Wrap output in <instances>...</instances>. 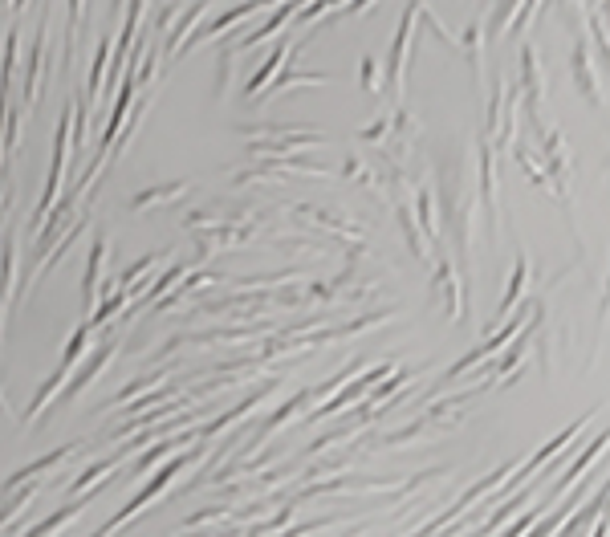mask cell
I'll list each match as a JSON object with an SVG mask.
<instances>
[{
	"label": "cell",
	"mask_w": 610,
	"mask_h": 537,
	"mask_svg": "<svg viewBox=\"0 0 610 537\" xmlns=\"http://www.w3.org/2000/svg\"><path fill=\"white\" fill-rule=\"evenodd\" d=\"M521 102L529 114V127H541V106H545V74H541V57L533 45H521Z\"/></svg>",
	"instance_id": "3"
},
{
	"label": "cell",
	"mask_w": 610,
	"mask_h": 537,
	"mask_svg": "<svg viewBox=\"0 0 610 537\" xmlns=\"http://www.w3.org/2000/svg\"><path fill=\"white\" fill-rule=\"evenodd\" d=\"M375 74H379L375 57H362V86H366V90H375V86H379V78H375Z\"/></svg>",
	"instance_id": "18"
},
{
	"label": "cell",
	"mask_w": 610,
	"mask_h": 537,
	"mask_svg": "<svg viewBox=\"0 0 610 537\" xmlns=\"http://www.w3.org/2000/svg\"><path fill=\"white\" fill-rule=\"evenodd\" d=\"M110 358H114V346H106V350H102V354H98V358H94V363H90V367H98V371H102V367H106V363H110ZM90 375H94V371H90ZM90 375H82V379H78V387H74V391H82V387H86V383H90Z\"/></svg>",
	"instance_id": "19"
},
{
	"label": "cell",
	"mask_w": 610,
	"mask_h": 537,
	"mask_svg": "<svg viewBox=\"0 0 610 537\" xmlns=\"http://www.w3.org/2000/svg\"><path fill=\"white\" fill-rule=\"evenodd\" d=\"M517 9H521V0H497V5H493V17H488V29H484V45H493V41H501V37L509 33Z\"/></svg>",
	"instance_id": "10"
},
{
	"label": "cell",
	"mask_w": 610,
	"mask_h": 537,
	"mask_svg": "<svg viewBox=\"0 0 610 537\" xmlns=\"http://www.w3.org/2000/svg\"><path fill=\"white\" fill-rule=\"evenodd\" d=\"M480 200H484V212H488V236L497 241V232H501V188H497L493 139H480Z\"/></svg>",
	"instance_id": "4"
},
{
	"label": "cell",
	"mask_w": 610,
	"mask_h": 537,
	"mask_svg": "<svg viewBox=\"0 0 610 537\" xmlns=\"http://www.w3.org/2000/svg\"><path fill=\"white\" fill-rule=\"evenodd\" d=\"M606 326H610V277H606V289H602V310H598V334H594V354H590V363H594V358H598V350H602Z\"/></svg>",
	"instance_id": "15"
},
{
	"label": "cell",
	"mask_w": 610,
	"mask_h": 537,
	"mask_svg": "<svg viewBox=\"0 0 610 537\" xmlns=\"http://www.w3.org/2000/svg\"><path fill=\"white\" fill-rule=\"evenodd\" d=\"M432 293H448V314H452V318H464V314H468V310H464V285H460V277H456V269H452L448 261L436 265Z\"/></svg>",
	"instance_id": "8"
},
{
	"label": "cell",
	"mask_w": 610,
	"mask_h": 537,
	"mask_svg": "<svg viewBox=\"0 0 610 537\" xmlns=\"http://www.w3.org/2000/svg\"><path fill=\"white\" fill-rule=\"evenodd\" d=\"M285 53H289V45H285V41H281V45H277V49H273V57H269V62H265V66H261V70H257V74H253V82H249V94H261V86H265V82H269V78H273V70H277V66H281V62H285Z\"/></svg>",
	"instance_id": "13"
},
{
	"label": "cell",
	"mask_w": 610,
	"mask_h": 537,
	"mask_svg": "<svg viewBox=\"0 0 610 537\" xmlns=\"http://www.w3.org/2000/svg\"><path fill=\"white\" fill-rule=\"evenodd\" d=\"M183 192H188V184H171L167 192H159V188H155V192H143V196H139L131 208H135V212H143V208H151V200H171V196H183Z\"/></svg>",
	"instance_id": "17"
},
{
	"label": "cell",
	"mask_w": 610,
	"mask_h": 537,
	"mask_svg": "<svg viewBox=\"0 0 610 537\" xmlns=\"http://www.w3.org/2000/svg\"><path fill=\"white\" fill-rule=\"evenodd\" d=\"M444 216L452 224V236H456V245H460V257L464 265L472 269V257H476V188H472V179H468V167L456 159L448 167V179H444Z\"/></svg>",
	"instance_id": "1"
},
{
	"label": "cell",
	"mask_w": 610,
	"mask_h": 537,
	"mask_svg": "<svg viewBox=\"0 0 610 537\" xmlns=\"http://www.w3.org/2000/svg\"><path fill=\"white\" fill-rule=\"evenodd\" d=\"M537 9H541V0H521V9H517V17H513V25H509V33H525L529 25H533V17H537Z\"/></svg>",
	"instance_id": "16"
},
{
	"label": "cell",
	"mask_w": 610,
	"mask_h": 537,
	"mask_svg": "<svg viewBox=\"0 0 610 537\" xmlns=\"http://www.w3.org/2000/svg\"><path fill=\"white\" fill-rule=\"evenodd\" d=\"M106 253H110V245H106V236L98 232V245H94V253H90V273H86V310H94V289H98V281H102V273H106Z\"/></svg>",
	"instance_id": "12"
},
{
	"label": "cell",
	"mask_w": 610,
	"mask_h": 537,
	"mask_svg": "<svg viewBox=\"0 0 610 537\" xmlns=\"http://www.w3.org/2000/svg\"><path fill=\"white\" fill-rule=\"evenodd\" d=\"M45 53H49V17L41 21V37L29 53V66H25V106L37 102V86H41V70H45Z\"/></svg>",
	"instance_id": "7"
},
{
	"label": "cell",
	"mask_w": 610,
	"mask_h": 537,
	"mask_svg": "<svg viewBox=\"0 0 610 537\" xmlns=\"http://www.w3.org/2000/svg\"><path fill=\"white\" fill-rule=\"evenodd\" d=\"M570 70H574V86H578V90L590 98V106H606V94H602L598 74H594V57H590V41H586V33H574Z\"/></svg>",
	"instance_id": "5"
},
{
	"label": "cell",
	"mask_w": 610,
	"mask_h": 537,
	"mask_svg": "<svg viewBox=\"0 0 610 537\" xmlns=\"http://www.w3.org/2000/svg\"><path fill=\"white\" fill-rule=\"evenodd\" d=\"M525 285H529V257L517 253V265H513V277H509V289H505V302H501V318H509L517 310Z\"/></svg>",
	"instance_id": "11"
},
{
	"label": "cell",
	"mask_w": 610,
	"mask_h": 537,
	"mask_svg": "<svg viewBox=\"0 0 610 537\" xmlns=\"http://www.w3.org/2000/svg\"><path fill=\"white\" fill-rule=\"evenodd\" d=\"M106 57H110V37H102V41H98V53H94V62H90V94H94V98H98V90H102Z\"/></svg>",
	"instance_id": "14"
},
{
	"label": "cell",
	"mask_w": 610,
	"mask_h": 537,
	"mask_svg": "<svg viewBox=\"0 0 610 537\" xmlns=\"http://www.w3.org/2000/svg\"><path fill=\"white\" fill-rule=\"evenodd\" d=\"M456 49H464V53H468L472 78H476V86H484V25H480V21H472V25H468V33L456 41Z\"/></svg>",
	"instance_id": "9"
},
{
	"label": "cell",
	"mask_w": 610,
	"mask_h": 537,
	"mask_svg": "<svg viewBox=\"0 0 610 537\" xmlns=\"http://www.w3.org/2000/svg\"><path fill=\"white\" fill-rule=\"evenodd\" d=\"M423 9V0H411L403 21H399V33L391 41V57H387V86L391 94L403 102V90H407V57H411V33H415V17Z\"/></svg>",
	"instance_id": "2"
},
{
	"label": "cell",
	"mask_w": 610,
	"mask_h": 537,
	"mask_svg": "<svg viewBox=\"0 0 610 537\" xmlns=\"http://www.w3.org/2000/svg\"><path fill=\"white\" fill-rule=\"evenodd\" d=\"M606 452H610V428H602V436H598V440H594L590 448H582V452L574 456V464H570V468L562 472V481H558V489H554V493H558V497L574 493V485H578L582 476H586V472L594 468V460H598V456H606Z\"/></svg>",
	"instance_id": "6"
}]
</instances>
